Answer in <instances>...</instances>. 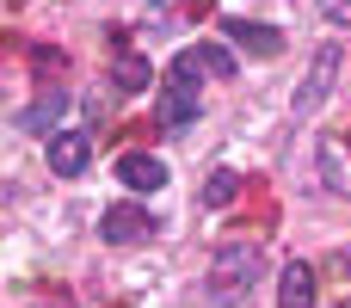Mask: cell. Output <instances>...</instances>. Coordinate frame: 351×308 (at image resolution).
Wrapping results in <instances>:
<instances>
[{
    "mask_svg": "<svg viewBox=\"0 0 351 308\" xmlns=\"http://www.w3.org/2000/svg\"><path fill=\"white\" fill-rule=\"evenodd\" d=\"M197 68H204V56L197 49H185L173 68H167V80H160V99H154V117H160V130L167 136H179V130H191L197 123Z\"/></svg>",
    "mask_w": 351,
    "mask_h": 308,
    "instance_id": "6da1fadb",
    "label": "cell"
},
{
    "mask_svg": "<svg viewBox=\"0 0 351 308\" xmlns=\"http://www.w3.org/2000/svg\"><path fill=\"white\" fill-rule=\"evenodd\" d=\"M197 56H204V68H210V74H222V80H228V74H241V62H234V49H228V43H197Z\"/></svg>",
    "mask_w": 351,
    "mask_h": 308,
    "instance_id": "7c38bea8",
    "label": "cell"
},
{
    "mask_svg": "<svg viewBox=\"0 0 351 308\" xmlns=\"http://www.w3.org/2000/svg\"><path fill=\"white\" fill-rule=\"evenodd\" d=\"M62 105H68V93H62V86H49L31 111H19V130H49V123L62 117Z\"/></svg>",
    "mask_w": 351,
    "mask_h": 308,
    "instance_id": "9c48e42d",
    "label": "cell"
},
{
    "mask_svg": "<svg viewBox=\"0 0 351 308\" xmlns=\"http://www.w3.org/2000/svg\"><path fill=\"white\" fill-rule=\"evenodd\" d=\"M228 37L247 43L253 56H278V49H284V37H278L271 25H259V19H228Z\"/></svg>",
    "mask_w": 351,
    "mask_h": 308,
    "instance_id": "ba28073f",
    "label": "cell"
},
{
    "mask_svg": "<svg viewBox=\"0 0 351 308\" xmlns=\"http://www.w3.org/2000/svg\"><path fill=\"white\" fill-rule=\"evenodd\" d=\"M43 308H68V303H43Z\"/></svg>",
    "mask_w": 351,
    "mask_h": 308,
    "instance_id": "2e32d148",
    "label": "cell"
},
{
    "mask_svg": "<svg viewBox=\"0 0 351 308\" xmlns=\"http://www.w3.org/2000/svg\"><path fill=\"white\" fill-rule=\"evenodd\" d=\"M327 25H351V0H315Z\"/></svg>",
    "mask_w": 351,
    "mask_h": 308,
    "instance_id": "5bb4252c",
    "label": "cell"
},
{
    "mask_svg": "<svg viewBox=\"0 0 351 308\" xmlns=\"http://www.w3.org/2000/svg\"><path fill=\"white\" fill-rule=\"evenodd\" d=\"M148 74H154V68H148L142 56H123V62H117V93H142Z\"/></svg>",
    "mask_w": 351,
    "mask_h": 308,
    "instance_id": "4fadbf2b",
    "label": "cell"
},
{
    "mask_svg": "<svg viewBox=\"0 0 351 308\" xmlns=\"http://www.w3.org/2000/svg\"><path fill=\"white\" fill-rule=\"evenodd\" d=\"M259 272H265V253H259L253 241H228V247L216 253V265H210V296H216V303H241V296L259 284Z\"/></svg>",
    "mask_w": 351,
    "mask_h": 308,
    "instance_id": "7a4b0ae2",
    "label": "cell"
},
{
    "mask_svg": "<svg viewBox=\"0 0 351 308\" xmlns=\"http://www.w3.org/2000/svg\"><path fill=\"white\" fill-rule=\"evenodd\" d=\"M339 68H346V49H339V43H321L315 62H308V80H302L296 99H290V111H296V117H315V111L327 105V93L339 86Z\"/></svg>",
    "mask_w": 351,
    "mask_h": 308,
    "instance_id": "3957f363",
    "label": "cell"
},
{
    "mask_svg": "<svg viewBox=\"0 0 351 308\" xmlns=\"http://www.w3.org/2000/svg\"><path fill=\"white\" fill-rule=\"evenodd\" d=\"M154 235V222L136 210V204H111L105 216H99V241H111V247H136V241H148Z\"/></svg>",
    "mask_w": 351,
    "mask_h": 308,
    "instance_id": "277c9868",
    "label": "cell"
},
{
    "mask_svg": "<svg viewBox=\"0 0 351 308\" xmlns=\"http://www.w3.org/2000/svg\"><path fill=\"white\" fill-rule=\"evenodd\" d=\"M86 161H93V136H86V130H62V136H49V173L74 179V173H86Z\"/></svg>",
    "mask_w": 351,
    "mask_h": 308,
    "instance_id": "5b68a950",
    "label": "cell"
},
{
    "mask_svg": "<svg viewBox=\"0 0 351 308\" xmlns=\"http://www.w3.org/2000/svg\"><path fill=\"white\" fill-rule=\"evenodd\" d=\"M333 265H339V272H346V278H351V253H346V247H339V259H333Z\"/></svg>",
    "mask_w": 351,
    "mask_h": 308,
    "instance_id": "9a60e30c",
    "label": "cell"
},
{
    "mask_svg": "<svg viewBox=\"0 0 351 308\" xmlns=\"http://www.w3.org/2000/svg\"><path fill=\"white\" fill-rule=\"evenodd\" d=\"M117 179H123L130 191H160V185H167V161H160V154H123V161H117Z\"/></svg>",
    "mask_w": 351,
    "mask_h": 308,
    "instance_id": "8992f818",
    "label": "cell"
},
{
    "mask_svg": "<svg viewBox=\"0 0 351 308\" xmlns=\"http://www.w3.org/2000/svg\"><path fill=\"white\" fill-rule=\"evenodd\" d=\"M339 308H351V296H346V303H339Z\"/></svg>",
    "mask_w": 351,
    "mask_h": 308,
    "instance_id": "e0dca14e",
    "label": "cell"
},
{
    "mask_svg": "<svg viewBox=\"0 0 351 308\" xmlns=\"http://www.w3.org/2000/svg\"><path fill=\"white\" fill-rule=\"evenodd\" d=\"M321 179H327V191H346V161H339V136H327V142H321Z\"/></svg>",
    "mask_w": 351,
    "mask_h": 308,
    "instance_id": "8fae6325",
    "label": "cell"
},
{
    "mask_svg": "<svg viewBox=\"0 0 351 308\" xmlns=\"http://www.w3.org/2000/svg\"><path fill=\"white\" fill-rule=\"evenodd\" d=\"M278 308H315V265L290 259L284 278H278Z\"/></svg>",
    "mask_w": 351,
    "mask_h": 308,
    "instance_id": "52a82bcc",
    "label": "cell"
},
{
    "mask_svg": "<svg viewBox=\"0 0 351 308\" xmlns=\"http://www.w3.org/2000/svg\"><path fill=\"white\" fill-rule=\"evenodd\" d=\"M234 198H241V173L216 167V173L204 179V204H210V210H222V204H234Z\"/></svg>",
    "mask_w": 351,
    "mask_h": 308,
    "instance_id": "30bf717a",
    "label": "cell"
}]
</instances>
